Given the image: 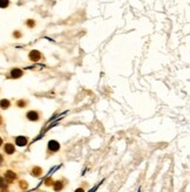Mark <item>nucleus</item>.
I'll return each instance as SVG.
<instances>
[{"mask_svg": "<svg viewBox=\"0 0 190 192\" xmlns=\"http://www.w3.org/2000/svg\"><path fill=\"white\" fill-rule=\"evenodd\" d=\"M75 192H83V190H82V189H78Z\"/></svg>", "mask_w": 190, "mask_h": 192, "instance_id": "13", "label": "nucleus"}, {"mask_svg": "<svg viewBox=\"0 0 190 192\" xmlns=\"http://www.w3.org/2000/svg\"><path fill=\"white\" fill-rule=\"evenodd\" d=\"M40 173H41V171H40V169H39V168H35V175H37V176H39V175H40Z\"/></svg>", "mask_w": 190, "mask_h": 192, "instance_id": "11", "label": "nucleus"}, {"mask_svg": "<svg viewBox=\"0 0 190 192\" xmlns=\"http://www.w3.org/2000/svg\"><path fill=\"white\" fill-rule=\"evenodd\" d=\"M18 104H19V105H20V107H24V104H25V102H24V101H19V102H18Z\"/></svg>", "mask_w": 190, "mask_h": 192, "instance_id": "12", "label": "nucleus"}, {"mask_svg": "<svg viewBox=\"0 0 190 192\" xmlns=\"http://www.w3.org/2000/svg\"><path fill=\"white\" fill-rule=\"evenodd\" d=\"M27 118L31 120V121H37V120L39 118V115H38L37 111H29V113L27 114Z\"/></svg>", "mask_w": 190, "mask_h": 192, "instance_id": "4", "label": "nucleus"}, {"mask_svg": "<svg viewBox=\"0 0 190 192\" xmlns=\"http://www.w3.org/2000/svg\"><path fill=\"white\" fill-rule=\"evenodd\" d=\"M27 25H28L29 27H33V26H34V21H33V20H28Z\"/></svg>", "mask_w": 190, "mask_h": 192, "instance_id": "10", "label": "nucleus"}, {"mask_svg": "<svg viewBox=\"0 0 190 192\" xmlns=\"http://www.w3.org/2000/svg\"><path fill=\"white\" fill-rule=\"evenodd\" d=\"M15 143H17L19 147H24V145L27 144V138H26V137H17Z\"/></svg>", "mask_w": 190, "mask_h": 192, "instance_id": "3", "label": "nucleus"}, {"mask_svg": "<svg viewBox=\"0 0 190 192\" xmlns=\"http://www.w3.org/2000/svg\"><path fill=\"white\" fill-rule=\"evenodd\" d=\"M59 148H60V145H59V143L56 142V141H51L49 143H48V149L51 150V151H58L59 150Z\"/></svg>", "mask_w": 190, "mask_h": 192, "instance_id": "2", "label": "nucleus"}, {"mask_svg": "<svg viewBox=\"0 0 190 192\" xmlns=\"http://www.w3.org/2000/svg\"><path fill=\"white\" fill-rule=\"evenodd\" d=\"M0 105H1V108L6 109V108L10 107V101H7V100H3L1 102H0Z\"/></svg>", "mask_w": 190, "mask_h": 192, "instance_id": "7", "label": "nucleus"}, {"mask_svg": "<svg viewBox=\"0 0 190 192\" xmlns=\"http://www.w3.org/2000/svg\"><path fill=\"white\" fill-rule=\"evenodd\" d=\"M61 187H62V183H61V182H56V183H55V185H54L55 191H60V190H61Z\"/></svg>", "mask_w": 190, "mask_h": 192, "instance_id": "9", "label": "nucleus"}, {"mask_svg": "<svg viewBox=\"0 0 190 192\" xmlns=\"http://www.w3.org/2000/svg\"><path fill=\"white\" fill-rule=\"evenodd\" d=\"M1 143H3V141H1V138H0V145H1Z\"/></svg>", "mask_w": 190, "mask_h": 192, "instance_id": "14", "label": "nucleus"}, {"mask_svg": "<svg viewBox=\"0 0 190 192\" xmlns=\"http://www.w3.org/2000/svg\"><path fill=\"white\" fill-rule=\"evenodd\" d=\"M29 59H31L32 61H38V60L41 59V54H40L38 50H32V52L29 53Z\"/></svg>", "mask_w": 190, "mask_h": 192, "instance_id": "1", "label": "nucleus"}, {"mask_svg": "<svg viewBox=\"0 0 190 192\" xmlns=\"http://www.w3.org/2000/svg\"><path fill=\"white\" fill-rule=\"evenodd\" d=\"M5 151H6L7 153H13V152H14V147H13L12 144H6V145H5Z\"/></svg>", "mask_w": 190, "mask_h": 192, "instance_id": "6", "label": "nucleus"}, {"mask_svg": "<svg viewBox=\"0 0 190 192\" xmlns=\"http://www.w3.org/2000/svg\"><path fill=\"white\" fill-rule=\"evenodd\" d=\"M21 75H22V72H21L20 69H18V68H15V69H13V70L11 72V76H12L13 78L21 77Z\"/></svg>", "mask_w": 190, "mask_h": 192, "instance_id": "5", "label": "nucleus"}, {"mask_svg": "<svg viewBox=\"0 0 190 192\" xmlns=\"http://www.w3.org/2000/svg\"><path fill=\"white\" fill-rule=\"evenodd\" d=\"M8 6V0H0V7H7Z\"/></svg>", "mask_w": 190, "mask_h": 192, "instance_id": "8", "label": "nucleus"}]
</instances>
